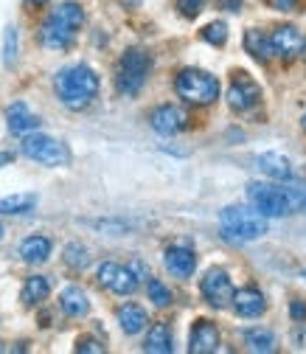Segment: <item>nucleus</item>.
I'll return each mask as SVG.
<instances>
[{"instance_id": "nucleus-42", "label": "nucleus", "mask_w": 306, "mask_h": 354, "mask_svg": "<svg viewBox=\"0 0 306 354\" xmlns=\"http://www.w3.org/2000/svg\"><path fill=\"white\" fill-rule=\"evenodd\" d=\"M0 351H3V343H0Z\"/></svg>"}, {"instance_id": "nucleus-2", "label": "nucleus", "mask_w": 306, "mask_h": 354, "mask_svg": "<svg viewBox=\"0 0 306 354\" xmlns=\"http://www.w3.org/2000/svg\"><path fill=\"white\" fill-rule=\"evenodd\" d=\"M82 23H84V12H82L79 3H73V0H68V3H59L51 12V17L42 23V34H39L42 37V46H48L54 51L68 48L70 42H73V37H76V31L82 28Z\"/></svg>"}, {"instance_id": "nucleus-9", "label": "nucleus", "mask_w": 306, "mask_h": 354, "mask_svg": "<svg viewBox=\"0 0 306 354\" xmlns=\"http://www.w3.org/2000/svg\"><path fill=\"white\" fill-rule=\"evenodd\" d=\"M96 279L104 290H110L115 295H133L138 290V279L133 276V270L121 268L115 261H102L99 270H96Z\"/></svg>"}, {"instance_id": "nucleus-29", "label": "nucleus", "mask_w": 306, "mask_h": 354, "mask_svg": "<svg viewBox=\"0 0 306 354\" xmlns=\"http://www.w3.org/2000/svg\"><path fill=\"white\" fill-rule=\"evenodd\" d=\"M17 59V28L9 26L3 34V65H15Z\"/></svg>"}, {"instance_id": "nucleus-6", "label": "nucleus", "mask_w": 306, "mask_h": 354, "mask_svg": "<svg viewBox=\"0 0 306 354\" xmlns=\"http://www.w3.org/2000/svg\"><path fill=\"white\" fill-rule=\"evenodd\" d=\"M23 155L42 166H68L70 163L68 147L51 136H42V132H28V136H23Z\"/></svg>"}, {"instance_id": "nucleus-27", "label": "nucleus", "mask_w": 306, "mask_h": 354, "mask_svg": "<svg viewBox=\"0 0 306 354\" xmlns=\"http://www.w3.org/2000/svg\"><path fill=\"white\" fill-rule=\"evenodd\" d=\"M146 292H149V301L155 306H169L171 304V290L160 281V279H149L146 281Z\"/></svg>"}, {"instance_id": "nucleus-35", "label": "nucleus", "mask_w": 306, "mask_h": 354, "mask_svg": "<svg viewBox=\"0 0 306 354\" xmlns=\"http://www.w3.org/2000/svg\"><path fill=\"white\" fill-rule=\"evenodd\" d=\"M129 270H133V276H135L138 281L146 279V264H144V261H133V264H129Z\"/></svg>"}, {"instance_id": "nucleus-30", "label": "nucleus", "mask_w": 306, "mask_h": 354, "mask_svg": "<svg viewBox=\"0 0 306 354\" xmlns=\"http://www.w3.org/2000/svg\"><path fill=\"white\" fill-rule=\"evenodd\" d=\"M281 192L287 194L292 211H303L306 208V186H284Z\"/></svg>"}, {"instance_id": "nucleus-17", "label": "nucleus", "mask_w": 306, "mask_h": 354, "mask_svg": "<svg viewBox=\"0 0 306 354\" xmlns=\"http://www.w3.org/2000/svg\"><path fill=\"white\" fill-rule=\"evenodd\" d=\"M6 124H9V129L15 132V136H28V132H34L39 127V118L23 102H15L6 110Z\"/></svg>"}, {"instance_id": "nucleus-39", "label": "nucleus", "mask_w": 306, "mask_h": 354, "mask_svg": "<svg viewBox=\"0 0 306 354\" xmlns=\"http://www.w3.org/2000/svg\"><path fill=\"white\" fill-rule=\"evenodd\" d=\"M300 51H303V59H306V39H303V46H300Z\"/></svg>"}, {"instance_id": "nucleus-26", "label": "nucleus", "mask_w": 306, "mask_h": 354, "mask_svg": "<svg viewBox=\"0 0 306 354\" xmlns=\"http://www.w3.org/2000/svg\"><path fill=\"white\" fill-rule=\"evenodd\" d=\"M65 264L70 270H84L87 264H90V256H87V248L79 245V242H70L65 248Z\"/></svg>"}, {"instance_id": "nucleus-20", "label": "nucleus", "mask_w": 306, "mask_h": 354, "mask_svg": "<svg viewBox=\"0 0 306 354\" xmlns=\"http://www.w3.org/2000/svg\"><path fill=\"white\" fill-rule=\"evenodd\" d=\"M258 169L265 171L267 177H273V180H289L292 177V166H289V160L284 158V155H278V152H265V155H258Z\"/></svg>"}, {"instance_id": "nucleus-1", "label": "nucleus", "mask_w": 306, "mask_h": 354, "mask_svg": "<svg viewBox=\"0 0 306 354\" xmlns=\"http://www.w3.org/2000/svg\"><path fill=\"white\" fill-rule=\"evenodd\" d=\"M57 96L68 110H84L99 93V76L87 65H70L57 73Z\"/></svg>"}, {"instance_id": "nucleus-31", "label": "nucleus", "mask_w": 306, "mask_h": 354, "mask_svg": "<svg viewBox=\"0 0 306 354\" xmlns=\"http://www.w3.org/2000/svg\"><path fill=\"white\" fill-rule=\"evenodd\" d=\"M178 9H180V15H183V17L194 20V17L205 9V0H178Z\"/></svg>"}, {"instance_id": "nucleus-7", "label": "nucleus", "mask_w": 306, "mask_h": 354, "mask_svg": "<svg viewBox=\"0 0 306 354\" xmlns=\"http://www.w3.org/2000/svg\"><path fill=\"white\" fill-rule=\"evenodd\" d=\"M247 200L261 216H287L292 214L287 194L281 186H267V183H250L247 186Z\"/></svg>"}, {"instance_id": "nucleus-12", "label": "nucleus", "mask_w": 306, "mask_h": 354, "mask_svg": "<svg viewBox=\"0 0 306 354\" xmlns=\"http://www.w3.org/2000/svg\"><path fill=\"white\" fill-rule=\"evenodd\" d=\"M149 124L155 132H160V136H178V132H183L189 127V115L174 104H163V107L152 110Z\"/></svg>"}, {"instance_id": "nucleus-34", "label": "nucleus", "mask_w": 306, "mask_h": 354, "mask_svg": "<svg viewBox=\"0 0 306 354\" xmlns=\"http://www.w3.org/2000/svg\"><path fill=\"white\" fill-rule=\"evenodd\" d=\"M289 315H292L295 321H303V318H306V304L292 301V304H289Z\"/></svg>"}, {"instance_id": "nucleus-16", "label": "nucleus", "mask_w": 306, "mask_h": 354, "mask_svg": "<svg viewBox=\"0 0 306 354\" xmlns=\"http://www.w3.org/2000/svg\"><path fill=\"white\" fill-rule=\"evenodd\" d=\"M59 306H62V313L68 318H84L87 313H90V301H87V292L76 284L65 287L62 295H59Z\"/></svg>"}, {"instance_id": "nucleus-21", "label": "nucleus", "mask_w": 306, "mask_h": 354, "mask_svg": "<svg viewBox=\"0 0 306 354\" xmlns=\"http://www.w3.org/2000/svg\"><path fill=\"white\" fill-rule=\"evenodd\" d=\"M48 292H51V281H48L46 276H31V279H26V284H23L20 301H23L26 306H37L39 301L48 298Z\"/></svg>"}, {"instance_id": "nucleus-22", "label": "nucleus", "mask_w": 306, "mask_h": 354, "mask_svg": "<svg viewBox=\"0 0 306 354\" xmlns=\"http://www.w3.org/2000/svg\"><path fill=\"white\" fill-rule=\"evenodd\" d=\"M144 351H149V354H169L171 351V329L166 324H155L146 332Z\"/></svg>"}, {"instance_id": "nucleus-18", "label": "nucleus", "mask_w": 306, "mask_h": 354, "mask_svg": "<svg viewBox=\"0 0 306 354\" xmlns=\"http://www.w3.org/2000/svg\"><path fill=\"white\" fill-rule=\"evenodd\" d=\"M118 324H121V329H124L126 335H138V332H144L146 324H149L146 309L138 306V304H124V306H118Z\"/></svg>"}, {"instance_id": "nucleus-5", "label": "nucleus", "mask_w": 306, "mask_h": 354, "mask_svg": "<svg viewBox=\"0 0 306 354\" xmlns=\"http://www.w3.org/2000/svg\"><path fill=\"white\" fill-rule=\"evenodd\" d=\"M149 68H152V59H149L146 51H141V48L124 51V57L118 59V71H115L118 91H121L124 96H138L141 87L146 84Z\"/></svg>"}, {"instance_id": "nucleus-10", "label": "nucleus", "mask_w": 306, "mask_h": 354, "mask_svg": "<svg viewBox=\"0 0 306 354\" xmlns=\"http://www.w3.org/2000/svg\"><path fill=\"white\" fill-rule=\"evenodd\" d=\"M258 99H261V87H258L245 71L233 73V82H231V87H228V104H231L236 113H245V110L256 107Z\"/></svg>"}, {"instance_id": "nucleus-28", "label": "nucleus", "mask_w": 306, "mask_h": 354, "mask_svg": "<svg viewBox=\"0 0 306 354\" xmlns=\"http://www.w3.org/2000/svg\"><path fill=\"white\" fill-rule=\"evenodd\" d=\"M202 39L205 42H211V46H225V39H228V26L222 23V20H216V23H208L205 28H202Z\"/></svg>"}, {"instance_id": "nucleus-33", "label": "nucleus", "mask_w": 306, "mask_h": 354, "mask_svg": "<svg viewBox=\"0 0 306 354\" xmlns=\"http://www.w3.org/2000/svg\"><path fill=\"white\" fill-rule=\"evenodd\" d=\"M267 6L276 9V12H295L298 0H267Z\"/></svg>"}, {"instance_id": "nucleus-15", "label": "nucleus", "mask_w": 306, "mask_h": 354, "mask_svg": "<svg viewBox=\"0 0 306 354\" xmlns=\"http://www.w3.org/2000/svg\"><path fill=\"white\" fill-rule=\"evenodd\" d=\"M220 348V329H216L211 321H197L189 337V351L191 354H211Z\"/></svg>"}, {"instance_id": "nucleus-38", "label": "nucleus", "mask_w": 306, "mask_h": 354, "mask_svg": "<svg viewBox=\"0 0 306 354\" xmlns=\"http://www.w3.org/2000/svg\"><path fill=\"white\" fill-rule=\"evenodd\" d=\"M28 3H31V6H46L48 0H28Z\"/></svg>"}, {"instance_id": "nucleus-24", "label": "nucleus", "mask_w": 306, "mask_h": 354, "mask_svg": "<svg viewBox=\"0 0 306 354\" xmlns=\"http://www.w3.org/2000/svg\"><path fill=\"white\" fill-rule=\"evenodd\" d=\"M245 48H247L256 59H261V62L270 59V39L261 34V31H256V28H250V31L245 34Z\"/></svg>"}, {"instance_id": "nucleus-11", "label": "nucleus", "mask_w": 306, "mask_h": 354, "mask_svg": "<svg viewBox=\"0 0 306 354\" xmlns=\"http://www.w3.org/2000/svg\"><path fill=\"white\" fill-rule=\"evenodd\" d=\"M267 39H270V54H276L278 59H287V62L295 59L303 46V34L295 26H281Z\"/></svg>"}, {"instance_id": "nucleus-25", "label": "nucleus", "mask_w": 306, "mask_h": 354, "mask_svg": "<svg viewBox=\"0 0 306 354\" xmlns=\"http://www.w3.org/2000/svg\"><path fill=\"white\" fill-rule=\"evenodd\" d=\"M34 205H37V197L34 194H12V197L0 200V214H26Z\"/></svg>"}, {"instance_id": "nucleus-41", "label": "nucleus", "mask_w": 306, "mask_h": 354, "mask_svg": "<svg viewBox=\"0 0 306 354\" xmlns=\"http://www.w3.org/2000/svg\"><path fill=\"white\" fill-rule=\"evenodd\" d=\"M303 127H306V115H303Z\"/></svg>"}, {"instance_id": "nucleus-3", "label": "nucleus", "mask_w": 306, "mask_h": 354, "mask_svg": "<svg viewBox=\"0 0 306 354\" xmlns=\"http://www.w3.org/2000/svg\"><path fill=\"white\" fill-rule=\"evenodd\" d=\"M220 228L231 242H253L267 234V216H261L256 208L228 205L220 216Z\"/></svg>"}, {"instance_id": "nucleus-36", "label": "nucleus", "mask_w": 306, "mask_h": 354, "mask_svg": "<svg viewBox=\"0 0 306 354\" xmlns=\"http://www.w3.org/2000/svg\"><path fill=\"white\" fill-rule=\"evenodd\" d=\"M220 9H225V12H239V9H242V0H220Z\"/></svg>"}, {"instance_id": "nucleus-13", "label": "nucleus", "mask_w": 306, "mask_h": 354, "mask_svg": "<svg viewBox=\"0 0 306 354\" xmlns=\"http://www.w3.org/2000/svg\"><path fill=\"white\" fill-rule=\"evenodd\" d=\"M163 261H166L169 273L178 276V279H189V276L197 270V256H194V250L186 248V245H171V248H166Z\"/></svg>"}, {"instance_id": "nucleus-8", "label": "nucleus", "mask_w": 306, "mask_h": 354, "mask_svg": "<svg viewBox=\"0 0 306 354\" xmlns=\"http://www.w3.org/2000/svg\"><path fill=\"white\" fill-rule=\"evenodd\" d=\"M202 298L213 306V309H225L231 306V298H233V284H231V276L222 270V268H211L205 276H202Z\"/></svg>"}, {"instance_id": "nucleus-14", "label": "nucleus", "mask_w": 306, "mask_h": 354, "mask_svg": "<svg viewBox=\"0 0 306 354\" xmlns=\"http://www.w3.org/2000/svg\"><path fill=\"white\" fill-rule=\"evenodd\" d=\"M231 304H233V309H236V315H242V318H258V315H265V309H267L265 295H261L256 287L233 290Z\"/></svg>"}, {"instance_id": "nucleus-40", "label": "nucleus", "mask_w": 306, "mask_h": 354, "mask_svg": "<svg viewBox=\"0 0 306 354\" xmlns=\"http://www.w3.org/2000/svg\"><path fill=\"white\" fill-rule=\"evenodd\" d=\"M0 239H3V225H0Z\"/></svg>"}, {"instance_id": "nucleus-4", "label": "nucleus", "mask_w": 306, "mask_h": 354, "mask_svg": "<svg viewBox=\"0 0 306 354\" xmlns=\"http://www.w3.org/2000/svg\"><path fill=\"white\" fill-rule=\"evenodd\" d=\"M174 91L189 104H211L220 96V79L200 68H183L174 79Z\"/></svg>"}, {"instance_id": "nucleus-19", "label": "nucleus", "mask_w": 306, "mask_h": 354, "mask_svg": "<svg viewBox=\"0 0 306 354\" xmlns=\"http://www.w3.org/2000/svg\"><path fill=\"white\" fill-rule=\"evenodd\" d=\"M51 256V239L48 236H28L20 242V259L28 264H42Z\"/></svg>"}, {"instance_id": "nucleus-32", "label": "nucleus", "mask_w": 306, "mask_h": 354, "mask_svg": "<svg viewBox=\"0 0 306 354\" xmlns=\"http://www.w3.org/2000/svg\"><path fill=\"white\" fill-rule=\"evenodd\" d=\"M76 351H79V354H102V351H104V346H102L99 340H93V337H79Z\"/></svg>"}, {"instance_id": "nucleus-37", "label": "nucleus", "mask_w": 306, "mask_h": 354, "mask_svg": "<svg viewBox=\"0 0 306 354\" xmlns=\"http://www.w3.org/2000/svg\"><path fill=\"white\" fill-rule=\"evenodd\" d=\"M12 152H0V166H6V163H12Z\"/></svg>"}, {"instance_id": "nucleus-23", "label": "nucleus", "mask_w": 306, "mask_h": 354, "mask_svg": "<svg viewBox=\"0 0 306 354\" xmlns=\"http://www.w3.org/2000/svg\"><path fill=\"white\" fill-rule=\"evenodd\" d=\"M245 343H247L250 351H261V354L276 351V337L267 329H247L245 332Z\"/></svg>"}]
</instances>
